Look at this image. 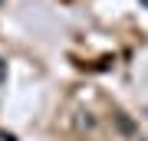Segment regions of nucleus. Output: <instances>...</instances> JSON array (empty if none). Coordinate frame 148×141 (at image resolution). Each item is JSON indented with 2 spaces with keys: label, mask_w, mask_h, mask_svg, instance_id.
Here are the masks:
<instances>
[{
  "label": "nucleus",
  "mask_w": 148,
  "mask_h": 141,
  "mask_svg": "<svg viewBox=\"0 0 148 141\" xmlns=\"http://www.w3.org/2000/svg\"><path fill=\"white\" fill-rule=\"evenodd\" d=\"M115 121H119V131H125V135H135V125H132L125 115H115Z\"/></svg>",
  "instance_id": "f257e3e1"
},
{
  "label": "nucleus",
  "mask_w": 148,
  "mask_h": 141,
  "mask_svg": "<svg viewBox=\"0 0 148 141\" xmlns=\"http://www.w3.org/2000/svg\"><path fill=\"white\" fill-rule=\"evenodd\" d=\"M0 141H16V135H10V131H0Z\"/></svg>",
  "instance_id": "f03ea898"
},
{
  "label": "nucleus",
  "mask_w": 148,
  "mask_h": 141,
  "mask_svg": "<svg viewBox=\"0 0 148 141\" xmlns=\"http://www.w3.org/2000/svg\"><path fill=\"white\" fill-rule=\"evenodd\" d=\"M3 79H7V63L0 59V82H3Z\"/></svg>",
  "instance_id": "7ed1b4c3"
},
{
  "label": "nucleus",
  "mask_w": 148,
  "mask_h": 141,
  "mask_svg": "<svg viewBox=\"0 0 148 141\" xmlns=\"http://www.w3.org/2000/svg\"><path fill=\"white\" fill-rule=\"evenodd\" d=\"M138 3H142V7H145V10H148V0H138Z\"/></svg>",
  "instance_id": "20e7f679"
}]
</instances>
